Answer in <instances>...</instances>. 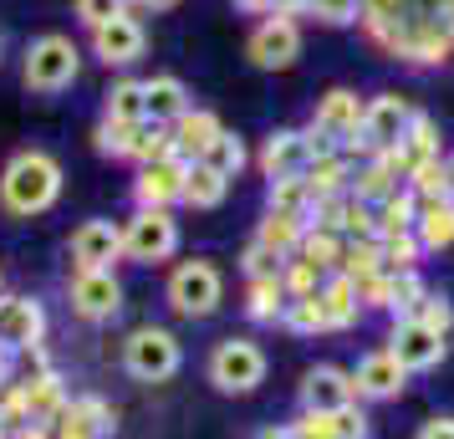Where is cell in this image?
Returning <instances> with one entry per match:
<instances>
[{
    "instance_id": "1",
    "label": "cell",
    "mask_w": 454,
    "mask_h": 439,
    "mask_svg": "<svg viewBox=\"0 0 454 439\" xmlns=\"http://www.w3.org/2000/svg\"><path fill=\"white\" fill-rule=\"evenodd\" d=\"M357 26L393 62L444 67L454 57V0H363Z\"/></svg>"
},
{
    "instance_id": "2",
    "label": "cell",
    "mask_w": 454,
    "mask_h": 439,
    "mask_svg": "<svg viewBox=\"0 0 454 439\" xmlns=\"http://www.w3.org/2000/svg\"><path fill=\"white\" fill-rule=\"evenodd\" d=\"M62 159L46 153V148H21L11 153L5 169H0V209L16 215V220H31V215H46V209L62 200Z\"/></svg>"
},
{
    "instance_id": "3",
    "label": "cell",
    "mask_w": 454,
    "mask_h": 439,
    "mask_svg": "<svg viewBox=\"0 0 454 439\" xmlns=\"http://www.w3.org/2000/svg\"><path fill=\"white\" fill-rule=\"evenodd\" d=\"M164 302L179 317H189V322H205V317H215L220 302H225V276H220V266L205 261V255L179 261L164 281Z\"/></svg>"
},
{
    "instance_id": "4",
    "label": "cell",
    "mask_w": 454,
    "mask_h": 439,
    "mask_svg": "<svg viewBox=\"0 0 454 439\" xmlns=\"http://www.w3.org/2000/svg\"><path fill=\"white\" fill-rule=\"evenodd\" d=\"M82 77V46L62 36V31H46L26 46V62H21V82L31 92H67V87Z\"/></svg>"
},
{
    "instance_id": "5",
    "label": "cell",
    "mask_w": 454,
    "mask_h": 439,
    "mask_svg": "<svg viewBox=\"0 0 454 439\" xmlns=\"http://www.w3.org/2000/svg\"><path fill=\"white\" fill-rule=\"evenodd\" d=\"M184 368V342L168 333V327H133L123 342V373L133 383H168V378Z\"/></svg>"
},
{
    "instance_id": "6",
    "label": "cell",
    "mask_w": 454,
    "mask_h": 439,
    "mask_svg": "<svg viewBox=\"0 0 454 439\" xmlns=\"http://www.w3.org/2000/svg\"><path fill=\"white\" fill-rule=\"evenodd\" d=\"M266 348L255 342V337H220L215 348H209V363L205 373L209 383L220 388V394H255L261 383H266Z\"/></svg>"
},
{
    "instance_id": "7",
    "label": "cell",
    "mask_w": 454,
    "mask_h": 439,
    "mask_svg": "<svg viewBox=\"0 0 454 439\" xmlns=\"http://www.w3.org/2000/svg\"><path fill=\"white\" fill-rule=\"evenodd\" d=\"M413 113H419V107H413L409 98H398V92H378V98H368V107H363V128H357L352 148H342V153H348V159L388 153V148L403 138V128L413 123Z\"/></svg>"
},
{
    "instance_id": "8",
    "label": "cell",
    "mask_w": 454,
    "mask_h": 439,
    "mask_svg": "<svg viewBox=\"0 0 454 439\" xmlns=\"http://www.w3.org/2000/svg\"><path fill=\"white\" fill-rule=\"evenodd\" d=\"M179 251V220L174 209H133L123 220V261L133 266H159Z\"/></svg>"
},
{
    "instance_id": "9",
    "label": "cell",
    "mask_w": 454,
    "mask_h": 439,
    "mask_svg": "<svg viewBox=\"0 0 454 439\" xmlns=\"http://www.w3.org/2000/svg\"><path fill=\"white\" fill-rule=\"evenodd\" d=\"M246 57L261 72H286V67H296V57H301V26H296V16H281V11L261 16L255 31L246 36Z\"/></svg>"
},
{
    "instance_id": "10",
    "label": "cell",
    "mask_w": 454,
    "mask_h": 439,
    "mask_svg": "<svg viewBox=\"0 0 454 439\" xmlns=\"http://www.w3.org/2000/svg\"><path fill=\"white\" fill-rule=\"evenodd\" d=\"M67 302H72V317H82V322H113L123 312V281H118V271H72Z\"/></svg>"
},
{
    "instance_id": "11",
    "label": "cell",
    "mask_w": 454,
    "mask_h": 439,
    "mask_svg": "<svg viewBox=\"0 0 454 439\" xmlns=\"http://www.w3.org/2000/svg\"><path fill=\"white\" fill-rule=\"evenodd\" d=\"M388 353L398 357L409 373H429V368H439V363H444V353H450V337L434 333V327H424L419 317H393Z\"/></svg>"
},
{
    "instance_id": "12",
    "label": "cell",
    "mask_w": 454,
    "mask_h": 439,
    "mask_svg": "<svg viewBox=\"0 0 454 439\" xmlns=\"http://www.w3.org/2000/svg\"><path fill=\"white\" fill-rule=\"evenodd\" d=\"M363 98L352 92V87H332L327 98H317V107H311V133H322V138H332L337 148H352V138H357V128H363Z\"/></svg>"
},
{
    "instance_id": "13",
    "label": "cell",
    "mask_w": 454,
    "mask_h": 439,
    "mask_svg": "<svg viewBox=\"0 0 454 439\" xmlns=\"http://www.w3.org/2000/svg\"><path fill=\"white\" fill-rule=\"evenodd\" d=\"M67 251H72L77 271H113L123 261V225H113V220H82L72 231Z\"/></svg>"
},
{
    "instance_id": "14",
    "label": "cell",
    "mask_w": 454,
    "mask_h": 439,
    "mask_svg": "<svg viewBox=\"0 0 454 439\" xmlns=\"http://www.w3.org/2000/svg\"><path fill=\"white\" fill-rule=\"evenodd\" d=\"M46 342V307L36 296H5L0 292V348L5 353H26Z\"/></svg>"
},
{
    "instance_id": "15",
    "label": "cell",
    "mask_w": 454,
    "mask_h": 439,
    "mask_svg": "<svg viewBox=\"0 0 454 439\" xmlns=\"http://www.w3.org/2000/svg\"><path fill=\"white\" fill-rule=\"evenodd\" d=\"M87 36H92V57H98L103 67H118V72L133 67L148 51V31H144V21H138L133 11H128V16H113L107 26L87 31Z\"/></svg>"
},
{
    "instance_id": "16",
    "label": "cell",
    "mask_w": 454,
    "mask_h": 439,
    "mask_svg": "<svg viewBox=\"0 0 454 439\" xmlns=\"http://www.w3.org/2000/svg\"><path fill=\"white\" fill-rule=\"evenodd\" d=\"M184 159H164V164H138L133 174V209H174L184 205Z\"/></svg>"
},
{
    "instance_id": "17",
    "label": "cell",
    "mask_w": 454,
    "mask_h": 439,
    "mask_svg": "<svg viewBox=\"0 0 454 439\" xmlns=\"http://www.w3.org/2000/svg\"><path fill=\"white\" fill-rule=\"evenodd\" d=\"M352 404H357V383H352L348 368L317 363L301 378V409H311V414H337V409H352Z\"/></svg>"
},
{
    "instance_id": "18",
    "label": "cell",
    "mask_w": 454,
    "mask_h": 439,
    "mask_svg": "<svg viewBox=\"0 0 454 439\" xmlns=\"http://www.w3.org/2000/svg\"><path fill=\"white\" fill-rule=\"evenodd\" d=\"M352 383H357V398H372V404H388L409 388V368L388 353V348H372L357 368H352Z\"/></svg>"
},
{
    "instance_id": "19",
    "label": "cell",
    "mask_w": 454,
    "mask_h": 439,
    "mask_svg": "<svg viewBox=\"0 0 454 439\" xmlns=\"http://www.w3.org/2000/svg\"><path fill=\"white\" fill-rule=\"evenodd\" d=\"M255 164L266 179H291V174H307L311 164V144H307V128H281V133H270L261 153H255Z\"/></svg>"
},
{
    "instance_id": "20",
    "label": "cell",
    "mask_w": 454,
    "mask_h": 439,
    "mask_svg": "<svg viewBox=\"0 0 454 439\" xmlns=\"http://www.w3.org/2000/svg\"><path fill=\"white\" fill-rule=\"evenodd\" d=\"M113 424H118V414L107 409L98 394H82V398H72L62 409V419L51 424V435L57 439H107L113 435Z\"/></svg>"
},
{
    "instance_id": "21",
    "label": "cell",
    "mask_w": 454,
    "mask_h": 439,
    "mask_svg": "<svg viewBox=\"0 0 454 439\" xmlns=\"http://www.w3.org/2000/svg\"><path fill=\"white\" fill-rule=\"evenodd\" d=\"M291 429H296V439H368V414L352 404V409H337V414H311V409H301V414L291 419Z\"/></svg>"
},
{
    "instance_id": "22",
    "label": "cell",
    "mask_w": 454,
    "mask_h": 439,
    "mask_svg": "<svg viewBox=\"0 0 454 439\" xmlns=\"http://www.w3.org/2000/svg\"><path fill=\"white\" fill-rule=\"evenodd\" d=\"M444 148H439V123H434L429 113H413V123L403 128V138L388 148V159L398 169H403V179H409L419 164H429V159H439Z\"/></svg>"
},
{
    "instance_id": "23",
    "label": "cell",
    "mask_w": 454,
    "mask_h": 439,
    "mask_svg": "<svg viewBox=\"0 0 454 439\" xmlns=\"http://www.w3.org/2000/svg\"><path fill=\"white\" fill-rule=\"evenodd\" d=\"M168 133H174V148H179V159L184 164H200L205 159V148L225 133V123L209 113V107H189L179 123H168Z\"/></svg>"
},
{
    "instance_id": "24",
    "label": "cell",
    "mask_w": 454,
    "mask_h": 439,
    "mask_svg": "<svg viewBox=\"0 0 454 439\" xmlns=\"http://www.w3.org/2000/svg\"><path fill=\"white\" fill-rule=\"evenodd\" d=\"M144 98H148V123H179L189 107V87L184 77H174V72H159V77H144Z\"/></svg>"
},
{
    "instance_id": "25",
    "label": "cell",
    "mask_w": 454,
    "mask_h": 439,
    "mask_svg": "<svg viewBox=\"0 0 454 439\" xmlns=\"http://www.w3.org/2000/svg\"><path fill=\"white\" fill-rule=\"evenodd\" d=\"M286 281L281 276H261V281H246V317L255 327H281V317H286Z\"/></svg>"
},
{
    "instance_id": "26",
    "label": "cell",
    "mask_w": 454,
    "mask_h": 439,
    "mask_svg": "<svg viewBox=\"0 0 454 439\" xmlns=\"http://www.w3.org/2000/svg\"><path fill=\"white\" fill-rule=\"evenodd\" d=\"M322 312H327V333H348L357 327V317H363V296H357V281L352 276H327V286H322Z\"/></svg>"
},
{
    "instance_id": "27",
    "label": "cell",
    "mask_w": 454,
    "mask_h": 439,
    "mask_svg": "<svg viewBox=\"0 0 454 439\" xmlns=\"http://www.w3.org/2000/svg\"><path fill=\"white\" fill-rule=\"evenodd\" d=\"M413 235L424 255L450 251L454 246V200H419V220H413Z\"/></svg>"
},
{
    "instance_id": "28",
    "label": "cell",
    "mask_w": 454,
    "mask_h": 439,
    "mask_svg": "<svg viewBox=\"0 0 454 439\" xmlns=\"http://www.w3.org/2000/svg\"><path fill=\"white\" fill-rule=\"evenodd\" d=\"M311 184L317 200H337V194H348L352 189V159L348 153H322V159H311L307 174H301Z\"/></svg>"
},
{
    "instance_id": "29",
    "label": "cell",
    "mask_w": 454,
    "mask_h": 439,
    "mask_svg": "<svg viewBox=\"0 0 454 439\" xmlns=\"http://www.w3.org/2000/svg\"><path fill=\"white\" fill-rule=\"evenodd\" d=\"M16 388L26 394V409H31V419H36V424H57V419H62V409L72 404L57 373H42V378H31V383H16Z\"/></svg>"
},
{
    "instance_id": "30",
    "label": "cell",
    "mask_w": 454,
    "mask_h": 439,
    "mask_svg": "<svg viewBox=\"0 0 454 439\" xmlns=\"http://www.w3.org/2000/svg\"><path fill=\"white\" fill-rule=\"evenodd\" d=\"M103 118L113 123H148V98H144V77H118L107 87Z\"/></svg>"
},
{
    "instance_id": "31",
    "label": "cell",
    "mask_w": 454,
    "mask_h": 439,
    "mask_svg": "<svg viewBox=\"0 0 454 439\" xmlns=\"http://www.w3.org/2000/svg\"><path fill=\"white\" fill-rule=\"evenodd\" d=\"M266 209H276V215H296V220H307V225H311L317 194H311V184L301 179V174H291V179H270V189H266Z\"/></svg>"
},
{
    "instance_id": "32",
    "label": "cell",
    "mask_w": 454,
    "mask_h": 439,
    "mask_svg": "<svg viewBox=\"0 0 454 439\" xmlns=\"http://www.w3.org/2000/svg\"><path fill=\"white\" fill-rule=\"evenodd\" d=\"M301 235H307V220H296V215H276V209H266V220L255 225V240H261L266 251H276L281 261H291V255H296Z\"/></svg>"
},
{
    "instance_id": "33",
    "label": "cell",
    "mask_w": 454,
    "mask_h": 439,
    "mask_svg": "<svg viewBox=\"0 0 454 439\" xmlns=\"http://www.w3.org/2000/svg\"><path fill=\"white\" fill-rule=\"evenodd\" d=\"M225 194H230V179H220L209 164H189V174H184V205L220 209V205H225Z\"/></svg>"
},
{
    "instance_id": "34",
    "label": "cell",
    "mask_w": 454,
    "mask_h": 439,
    "mask_svg": "<svg viewBox=\"0 0 454 439\" xmlns=\"http://www.w3.org/2000/svg\"><path fill=\"white\" fill-rule=\"evenodd\" d=\"M200 164H209L220 179H240V169L250 164V148H246V138H240V133H230V128H225V133L205 148V159H200Z\"/></svg>"
},
{
    "instance_id": "35",
    "label": "cell",
    "mask_w": 454,
    "mask_h": 439,
    "mask_svg": "<svg viewBox=\"0 0 454 439\" xmlns=\"http://www.w3.org/2000/svg\"><path fill=\"white\" fill-rule=\"evenodd\" d=\"M372 209H378V240H383V235H403V231H413V220H419V194L403 184L398 194H388L383 205H372Z\"/></svg>"
},
{
    "instance_id": "36",
    "label": "cell",
    "mask_w": 454,
    "mask_h": 439,
    "mask_svg": "<svg viewBox=\"0 0 454 439\" xmlns=\"http://www.w3.org/2000/svg\"><path fill=\"white\" fill-rule=\"evenodd\" d=\"M342 246H348V235L337 231V225H317V220H311L307 235H301V246H296V255H307V261H317V266L337 271V255H342Z\"/></svg>"
},
{
    "instance_id": "37",
    "label": "cell",
    "mask_w": 454,
    "mask_h": 439,
    "mask_svg": "<svg viewBox=\"0 0 454 439\" xmlns=\"http://www.w3.org/2000/svg\"><path fill=\"white\" fill-rule=\"evenodd\" d=\"M281 327L296 337H322L327 333V312H322V292L311 296H291L286 302V317H281Z\"/></svg>"
},
{
    "instance_id": "38",
    "label": "cell",
    "mask_w": 454,
    "mask_h": 439,
    "mask_svg": "<svg viewBox=\"0 0 454 439\" xmlns=\"http://www.w3.org/2000/svg\"><path fill=\"white\" fill-rule=\"evenodd\" d=\"M383 271V246L378 240H348L342 255H337V276H352V281H363V276Z\"/></svg>"
},
{
    "instance_id": "39",
    "label": "cell",
    "mask_w": 454,
    "mask_h": 439,
    "mask_svg": "<svg viewBox=\"0 0 454 439\" xmlns=\"http://www.w3.org/2000/svg\"><path fill=\"white\" fill-rule=\"evenodd\" d=\"M383 246V271L398 276V271H419V255H424V246H419V235L403 231V235H383L378 240Z\"/></svg>"
},
{
    "instance_id": "40",
    "label": "cell",
    "mask_w": 454,
    "mask_h": 439,
    "mask_svg": "<svg viewBox=\"0 0 454 439\" xmlns=\"http://www.w3.org/2000/svg\"><path fill=\"white\" fill-rule=\"evenodd\" d=\"M133 138H138V123H113V118H98V133H92L103 159H133Z\"/></svg>"
},
{
    "instance_id": "41",
    "label": "cell",
    "mask_w": 454,
    "mask_h": 439,
    "mask_svg": "<svg viewBox=\"0 0 454 439\" xmlns=\"http://www.w3.org/2000/svg\"><path fill=\"white\" fill-rule=\"evenodd\" d=\"M327 266H317V261H307V255H291L286 261V271H281V281H286V292L291 296H311V292H322L327 286Z\"/></svg>"
},
{
    "instance_id": "42",
    "label": "cell",
    "mask_w": 454,
    "mask_h": 439,
    "mask_svg": "<svg viewBox=\"0 0 454 439\" xmlns=\"http://www.w3.org/2000/svg\"><path fill=\"white\" fill-rule=\"evenodd\" d=\"M409 189L419 194V200H454V194H450V174H444V153L413 169V174H409Z\"/></svg>"
},
{
    "instance_id": "43",
    "label": "cell",
    "mask_w": 454,
    "mask_h": 439,
    "mask_svg": "<svg viewBox=\"0 0 454 439\" xmlns=\"http://www.w3.org/2000/svg\"><path fill=\"white\" fill-rule=\"evenodd\" d=\"M301 16H311V21H322V26H357L363 0H307Z\"/></svg>"
},
{
    "instance_id": "44",
    "label": "cell",
    "mask_w": 454,
    "mask_h": 439,
    "mask_svg": "<svg viewBox=\"0 0 454 439\" xmlns=\"http://www.w3.org/2000/svg\"><path fill=\"white\" fill-rule=\"evenodd\" d=\"M424 276L419 271H398L393 276V302H388V317H413V307L424 302Z\"/></svg>"
},
{
    "instance_id": "45",
    "label": "cell",
    "mask_w": 454,
    "mask_h": 439,
    "mask_svg": "<svg viewBox=\"0 0 454 439\" xmlns=\"http://www.w3.org/2000/svg\"><path fill=\"white\" fill-rule=\"evenodd\" d=\"M413 317H419L424 327H434V333H444V337L454 333V302L444 292H424V302L413 307Z\"/></svg>"
},
{
    "instance_id": "46",
    "label": "cell",
    "mask_w": 454,
    "mask_h": 439,
    "mask_svg": "<svg viewBox=\"0 0 454 439\" xmlns=\"http://www.w3.org/2000/svg\"><path fill=\"white\" fill-rule=\"evenodd\" d=\"M240 271H246V281H261V276H281L286 271V261H281L276 251H266L261 240H250L246 255H240Z\"/></svg>"
},
{
    "instance_id": "47",
    "label": "cell",
    "mask_w": 454,
    "mask_h": 439,
    "mask_svg": "<svg viewBox=\"0 0 454 439\" xmlns=\"http://www.w3.org/2000/svg\"><path fill=\"white\" fill-rule=\"evenodd\" d=\"M113 16H128V0H77V21H82L87 31L107 26Z\"/></svg>"
},
{
    "instance_id": "48",
    "label": "cell",
    "mask_w": 454,
    "mask_h": 439,
    "mask_svg": "<svg viewBox=\"0 0 454 439\" xmlns=\"http://www.w3.org/2000/svg\"><path fill=\"white\" fill-rule=\"evenodd\" d=\"M413 439H454V419H450V414L429 419V424H424V429H419Z\"/></svg>"
},
{
    "instance_id": "49",
    "label": "cell",
    "mask_w": 454,
    "mask_h": 439,
    "mask_svg": "<svg viewBox=\"0 0 454 439\" xmlns=\"http://www.w3.org/2000/svg\"><path fill=\"white\" fill-rule=\"evenodd\" d=\"M235 11H246V16H270V11H281V0H235Z\"/></svg>"
},
{
    "instance_id": "50",
    "label": "cell",
    "mask_w": 454,
    "mask_h": 439,
    "mask_svg": "<svg viewBox=\"0 0 454 439\" xmlns=\"http://www.w3.org/2000/svg\"><path fill=\"white\" fill-rule=\"evenodd\" d=\"M168 5H179V0H128L133 16H138V11H168Z\"/></svg>"
},
{
    "instance_id": "51",
    "label": "cell",
    "mask_w": 454,
    "mask_h": 439,
    "mask_svg": "<svg viewBox=\"0 0 454 439\" xmlns=\"http://www.w3.org/2000/svg\"><path fill=\"white\" fill-rule=\"evenodd\" d=\"M11 439H57V435H51V424H26L21 435H11Z\"/></svg>"
},
{
    "instance_id": "52",
    "label": "cell",
    "mask_w": 454,
    "mask_h": 439,
    "mask_svg": "<svg viewBox=\"0 0 454 439\" xmlns=\"http://www.w3.org/2000/svg\"><path fill=\"white\" fill-rule=\"evenodd\" d=\"M255 439H296V429H291V424H266Z\"/></svg>"
},
{
    "instance_id": "53",
    "label": "cell",
    "mask_w": 454,
    "mask_h": 439,
    "mask_svg": "<svg viewBox=\"0 0 454 439\" xmlns=\"http://www.w3.org/2000/svg\"><path fill=\"white\" fill-rule=\"evenodd\" d=\"M444 174H450V194H454V148L444 153Z\"/></svg>"
},
{
    "instance_id": "54",
    "label": "cell",
    "mask_w": 454,
    "mask_h": 439,
    "mask_svg": "<svg viewBox=\"0 0 454 439\" xmlns=\"http://www.w3.org/2000/svg\"><path fill=\"white\" fill-rule=\"evenodd\" d=\"M0 57H5V31H0Z\"/></svg>"
},
{
    "instance_id": "55",
    "label": "cell",
    "mask_w": 454,
    "mask_h": 439,
    "mask_svg": "<svg viewBox=\"0 0 454 439\" xmlns=\"http://www.w3.org/2000/svg\"><path fill=\"white\" fill-rule=\"evenodd\" d=\"M0 292H5V276H0Z\"/></svg>"
}]
</instances>
